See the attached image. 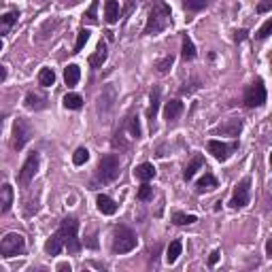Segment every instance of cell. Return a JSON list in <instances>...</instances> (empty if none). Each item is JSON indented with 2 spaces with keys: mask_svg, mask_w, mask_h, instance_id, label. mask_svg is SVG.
<instances>
[{
  "mask_svg": "<svg viewBox=\"0 0 272 272\" xmlns=\"http://www.w3.org/2000/svg\"><path fill=\"white\" fill-rule=\"evenodd\" d=\"M170 26V7L164 3V0H156L149 11L147 24H145L143 34H160L162 30H166Z\"/></svg>",
  "mask_w": 272,
  "mask_h": 272,
  "instance_id": "obj_1",
  "label": "cell"
},
{
  "mask_svg": "<svg viewBox=\"0 0 272 272\" xmlns=\"http://www.w3.org/2000/svg\"><path fill=\"white\" fill-rule=\"evenodd\" d=\"M77 232H79V221L75 219V217H66L56 232L62 240V244L68 249V253H79L81 251V242L77 238Z\"/></svg>",
  "mask_w": 272,
  "mask_h": 272,
  "instance_id": "obj_2",
  "label": "cell"
},
{
  "mask_svg": "<svg viewBox=\"0 0 272 272\" xmlns=\"http://www.w3.org/2000/svg\"><path fill=\"white\" fill-rule=\"evenodd\" d=\"M139 238H136V234L128 228V225H115L113 230V240H111V249L113 253H130Z\"/></svg>",
  "mask_w": 272,
  "mask_h": 272,
  "instance_id": "obj_3",
  "label": "cell"
},
{
  "mask_svg": "<svg viewBox=\"0 0 272 272\" xmlns=\"http://www.w3.org/2000/svg\"><path fill=\"white\" fill-rule=\"evenodd\" d=\"M119 177V158L113 156V153H108L100 160V164L96 168V179L94 183H113V181Z\"/></svg>",
  "mask_w": 272,
  "mask_h": 272,
  "instance_id": "obj_4",
  "label": "cell"
},
{
  "mask_svg": "<svg viewBox=\"0 0 272 272\" xmlns=\"http://www.w3.org/2000/svg\"><path fill=\"white\" fill-rule=\"evenodd\" d=\"M34 136V128L32 123L26 119V117H17L13 121V139H11V149L22 151L26 147V143Z\"/></svg>",
  "mask_w": 272,
  "mask_h": 272,
  "instance_id": "obj_5",
  "label": "cell"
},
{
  "mask_svg": "<svg viewBox=\"0 0 272 272\" xmlns=\"http://www.w3.org/2000/svg\"><path fill=\"white\" fill-rule=\"evenodd\" d=\"M26 249V238L22 234L11 232L0 240V255L3 257H15V255H22Z\"/></svg>",
  "mask_w": 272,
  "mask_h": 272,
  "instance_id": "obj_6",
  "label": "cell"
},
{
  "mask_svg": "<svg viewBox=\"0 0 272 272\" xmlns=\"http://www.w3.org/2000/svg\"><path fill=\"white\" fill-rule=\"evenodd\" d=\"M264 102H266V87L257 79L255 83L244 89V106H247V108H257Z\"/></svg>",
  "mask_w": 272,
  "mask_h": 272,
  "instance_id": "obj_7",
  "label": "cell"
},
{
  "mask_svg": "<svg viewBox=\"0 0 272 272\" xmlns=\"http://www.w3.org/2000/svg\"><path fill=\"white\" fill-rule=\"evenodd\" d=\"M249 185H251V179L244 177L240 183L234 187V194H232V200H230L232 208H242V206L249 204Z\"/></svg>",
  "mask_w": 272,
  "mask_h": 272,
  "instance_id": "obj_8",
  "label": "cell"
},
{
  "mask_svg": "<svg viewBox=\"0 0 272 272\" xmlns=\"http://www.w3.org/2000/svg\"><path fill=\"white\" fill-rule=\"evenodd\" d=\"M236 147H238L236 143L225 145V143H221V141H208V145H206L208 153H213V158H215V160H219V162L230 160V156H232L234 151H236Z\"/></svg>",
  "mask_w": 272,
  "mask_h": 272,
  "instance_id": "obj_9",
  "label": "cell"
},
{
  "mask_svg": "<svg viewBox=\"0 0 272 272\" xmlns=\"http://www.w3.org/2000/svg\"><path fill=\"white\" fill-rule=\"evenodd\" d=\"M39 162H41V156H39L36 151L30 153L28 160L24 162V166H22V170H20V183H22V185H28L30 181L34 179L36 170H39Z\"/></svg>",
  "mask_w": 272,
  "mask_h": 272,
  "instance_id": "obj_10",
  "label": "cell"
},
{
  "mask_svg": "<svg viewBox=\"0 0 272 272\" xmlns=\"http://www.w3.org/2000/svg\"><path fill=\"white\" fill-rule=\"evenodd\" d=\"M119 15H121L119 3H117V0H106L104 3V20H106V24H117L119 22Z\"/></svg>",
  "mask_w": 272,
  "mask_h": 272,
  "instance_id": "obj_11",
  "label": "cell"
},
{
  "mask_svg": "<svg viewBox=\"0 0 272 272\" xmlns=\"http://www.w3.org/2000/svg\"><path fill=\"white\" fill-rule=\"evenodd\" d=\"M96 204H98V211H100L102 215H115L117 213V204L113 198H108L104 194H100L96 198Z\"/></svg>",
  "mask_w": 272,
  "mask_h": 272,
  "instance_id": "obj_12",
  "label": "cell"
},
{
  "mask_svg": "<svg viewBox=\"0 0 272 272\" xmlns=\"http://www.w3.org/2000/svg\"><path fill=\"white\" fill-rule=\"evenodd\" d=\"M13 206V187L11 185H3L0 187V211L9 213Z\"/></svg>",
  "mask_w": 272,
  "mask_h": 272,
  "instance_id": "obj_13",
  "label": "cell"
},
{
  "mask_svg": "<svg viewBox=\"0 0 272 272\" xmlns=\"http://www.w3.org/2000/svg\"><path fill=\"white\" fill-rule=\"evenodd\" d=\"M134 177H136V179H141L143 183H147V181L156 179V166L149 164V162H145V164L136 166V170H134Z\"/></svg>",
  "mask_w": 272,
  "mask_h": 272,
  "instance_id": "obj_14",
  "label": "cell"
},
{
  "mask_svg": "<svg viewBox=\"0 0 272 272\" xmlns=\"http://www.w3.org/2000/svg\"><path fill=\"white\" fill-rule=\"evenodd\" d=\"M106 56H108V51H106V43H104V41H100V43H98L96 53H94V56H89V66H92V68H100V66L104 64Z\"/></svg>",
  "mask_w": 272,
  "mask_h": 272,
  "instance_id": "obj_15",
  "label": "cell"
},
{
  "mask_svg": "<svg viewBox=\"0 0 272 272\" xmlns=\"http://www.w3.org/2000/svg\"><path fill=\"white\" fill-rule=\"evenodd\" d=\"M47 106V98H43L34 92H28L26 94V108H30V111H41V108Z\"/></svg>",
  "mask_w": 272,
  "mask_h": 272,
  "instance_id": "obj_16",
  "label": "cell"
},
{
  "mask_svg": "<svg viewBox=\"0 0 272 272\" xmlns=\"http://www.w3.org/2000/svg\"><path fill=\"white\" fill-rule=\"evenodd\" d=\"M202 166H204V158H202V156H194L192 162H189V164L185 166V170H183V179H185V181H192L194 175H196V172L200 170Z\"/></svg>",
  "mask_w": 272,
  "mask_h": 272,
  "instance_id": "obj_17",
  "label": "cell"
},
{
  "mask_svg": "<svg viewBox=\"0 0 272 272\" xmlns=\"http://www.w3.org/2000/svg\"><path fill=\"white\" fill-rule=\"evenodd\" d=\"M217 187V179L211 175V172H204V177L196 183V194H204V192H211V189Z\"/></svg>",
  "mask_w": 272,
  "mask_h": 272,
  "instance_id": "obj_18",
  "label": "cell"
},
{
  "mask_svg": "<svg viewBox=\"0 0 272 272\" xmlns=\"http://www.w3.org/2000/svg\"><path fill=\"white\" fill-rule=\"evenodd\" d=\"M181 113H183V102H181V100H170V102H166V106H164V117H166L168 121H175Z\"/></svg>",
  "mask_w": 272,
  "mask_h": 272,
  "instance_id": "obj_19",
  "label": "cell"
},
{
  "mask_svg": "<svg viewBox=\"0 0 272 272\" xmlns=\"http://www.w3.org/2000/svg\"><path fill=\"white\" fill-rule=\"evenodd\" d=\"M79 79H81V68L77 64H68L64 70V83L68 87H75L79 83Z\"/></svg>",
  "mask_w": 272,
  "mask_h": 272,
  "instance_id": "obj_20",
  "label": "cell"
},
{
  "mask_svg": "<svg viewBox=\"0 0 272 272\" xmlns=\"http://www.w3.org/2000/svg\"><path fill=\"white\" fill-rule=\"evenodd\" d=\"M123 125H125V130H128V134L132 136V141H139L141 139V121H139V115H132V117H128V119L123 121Z\"/></svg>",
  "mask_w": 272,
  "mask_h": 272,
  "instance_id": "obj_21",
  "label": "cell"
},
{
  "mask_svg": "<svg viewBox=\"0 0 272 272\" xmlns=\"http://www.w3.org/2000/svg\"><path fill=\"white\" fill-rule=\"evenodd\" d=\"M158 108H160V87H153L151 94H149V108H147V117L151 121L156 119Z\"/></svg>",
  "mask_w": 272,
  "mask_h": 272,
  "instance_id": "obj_22",
  "label": "cell"
},
{
  "mask_svg": "<svg viewBox=\"0 0 272 272\" xmlns=\"http://www.w3.org/2000/svg\"><path fill=\"white\" fill-rule=\"evenodd\" d=\"M17 17H20L17 11H9L5 15H0V34H7L9 30H11L15 26V22H17Z\"/></svg>",
  "mask_w": 272,
  "mask_h": 272,
  "instance_id": "obj_23",
  "label": "cell"
},
{
  "mask_svg": "<svg viewBox=\"0 0 272 272\" xmlns=\"http://www.w3.org/2000/svg\"><path fill=\"white\" fill-rule=\"evenodd\" d=\"M240 130H242V121H240V119H230V121H225L223 125H219V128H217V132L228 134V136H238Z\"/></svg>",
  "mask_w": 272,
  "mask_h": 272,
  "instance_id": "obj_24",
  "label": "cell"
},
{
  "mask_svg": "<svg viewBox=\"0 0 272 272\" xmlns=\"http://www.w3.org/2000/svg\"><path fill=\"white\" fill-rule=\"evenodd\" d=\"M62 249H64V244H62L60 236H58V234H51L49 240L45 242V251H47V255H58Z\"/></svg>",
  "mask_w": 272,
  "mask_h": 272,
  "instance_id": "obj_25",
  "label": "cell"
},
{
  "mask_svg": "<svg viewBox=\"0 0 272 272\" xmlns=\"http://www.w3.org/2000/svg\"><path fill=\"white\" fill-rule=\"evenodd\" d=\"M181 58H183L185 62L196 58V47H194V43H192V39H189L187 34L183 36V45H181Z\"/></svg>",
  "mask_w": 272,
  "mask_h": 272,
  "instance_id": "obj_26",
  "label": "cell"
},
{
  "mask_svg": "<svg viewBox=\"0 0 272 272\" xmlns=\"http://www.w3.org/2000/svg\"><path fill=\"white\" fill-rule=\"evenodd\" d=\"M181 249H183L181 240H172V242H170V247H168V251H166V261H168V264H175V261L179 259Z\"/></svg>",
  "mask_w": 272,
  "mask_h": 272,
  "instance_id": "obj_27",
  "label": "cell"
},
{
  "mask_svg": "<svg viewBox=\"0 0 272 272\" xmlns=\"http://www.w3.org/2000/svg\"><path fill=\"white\" fill-rule=\"evenodd\" d=\"M196 215H187V213H181V211H175L172 213V223L175 225H189V223H196Z\"/></svg>",
  "mask_w": 272,
  "mask_h": 272,
  "instance_id": "obj_28",
  "label": "cell"
},
{
  "mask_svg": "<svg viewBox=\"0 0 272 272\" xmlns=\"http://www.w3.org/2000/svg\"><path fill=\"white\" fill-rule=\"evenodd\" d=\"M64 106L70 108V111H77V108L83 106V98L79 94H66L64 96Z\"/></svg>",
  "mask_w": 272,
  "mask_h": 272,
  "instance_id": "obj_29",
  "label": "cell"
},
{
  "mask_svg": "<svg viewBox=\"0 0 272 272\" xmlns=\"http://www.w3.org/2000/svg\"><path fill=\"white\" fill-rule=\"evenodd\" d=\"M53 81H56V75H53V70H51V68H41V72H39V83L45 85V87H49V85H53Z\"/></svg>",
  "mask_w": 272,
  "mask_h": 272,
  "instance_id": "obj_30",
  "label": "cell"
},
{
  "mask_svg": "<svg viewBox=\"0 0 272 272\" xmlns=\"http://www.w3.org/2000/svg\"><path fill=\"white\" fill-rule=\"evenodd\" d=\"M87 160H89V151L85 147H79L75 151V156H72V164H75V166H83Z\"/></svg>",
  "mask_w": 272,
  "mask_h": 272,
  "instance_id": "obj_31",
  "label": "cell"
},
{
  "mask_svg": "<svg viewBox=\"0 0 272 272\" xmlns=\"http://www.w3.org/2000/svg\"><path fill=\"white\" fill-rule=\"evenodd\" d=\"M89 41V30H79V36H77V43H75V49H72V53H79L81 49L85 47V43Z\"/></svg>",
  "mask_w": 272,
  "mask_h": 272,
  "instance_id": "obj_32",
  "label": "cell"
},
{
  "mask_svg": "<svg viewBox=\"0 0 272 272\" xmlns=\"http://www.w3.org/2000/svg\"><path fill=\"white\" fill-rule=\"evenodd\" d=\"M172 62H175V58H172V56H166V58H162V60L158 62L156 68H158L160 75H166V72L170 70V66H172Z\"/></svg>",
  "mask_w": 272,
  "mask_h": 272,
  "instance_id": "obj_33",
  "label": "cell"
},
{
  "mask_svg": "<svg viewBox=\"0 0 272 272\" xmlns=\"http://www.w3.org/2000/svg\"><path fill=\"white\" fill-rule=\"evenodd\" d=\"M96 11H98V0H94L92 3V7L85 11V15H83V20L87 22V24H98V17H96Z\"/></svg>",
  "mask_w": 272,
  "mask_h": 272,
  "instance_id": "obj_34",
  "label": "cell"
},
{
  "mask_svg": "<svg viewBox=\"0 0 272 272\" xmlns=\"http://www.w3.org/2000/svg\"><path fill=\"white\" fill-rule=\"evenodd\" d=\"M151 198H153V187H149L147 183L141 185V189H139V200L147 202V200H151Z\"/></svg>",
  "mask_w": 272,
  "mask_h": 272,
  "instance_id": "obj_35",
  "label": "cell"
},
{
  "mask_svg": "<svg viewBox=\"0 0 272 272\" xmlns=\"http://www.w3.org/2000/svg\"><path fill=\"white\" fill-rule=\"evenodd\" d=\"M185 9H189V11H200V9L206 7V0H185Z\"/></svg>",
  "mask_w": 272,
  "mask_h": 272,
  "instance_id": "obj_36",
  "label": "cell"
},
{
  "mask_svg": "<svg viewBox=\"0 0 272 272\" xmlns=\"http://www.w3.org/2000/svg\"><path fill=\"white\" fill-rule=\"evenodd\" d=\"M270 30H272V20H268L261 28L257 30V39H268V34H270Z\"/></svg>",
  "mask_w": 272,
  "mask_h": 272,
  "instance_id": "obj_37",
  "label": "cell"
},
{
  "mask_svg": "<svg viewBox=\"0 0 272 272\" xmlns=\"http://www.w3.org/2000/svg\"><path fill=\"white\" fill-rule=\"evenodd\" d=\"M270 9H272V0H261L257 5V13H268Z\"/></svg>",
  "mask_w": 272,
  "mask_h": 272,
  "instance_id": "obj_38",
  "label": "cell"
},
{
  "mask_svg": "<svg viewBox=\"0 0 272 272\" xmlns=\"http://www.w3.org/2000/svg\"><path fill=\"white\" fill-rule=\"evenodd\" d=\"M219 255H221V253H219V251H217V249H215V251L211 253V255H208V266H215V264H217V261H219Z\"/></svg>",
  "mask_w": 272,
  "mask_h": 272,
  "instance_id": "obj_39",
  "label": "cell"
},
{
  "mask_svg": "<svg viewBox=\"0 0 272 272\" xmlns=\"http://www.w3.org/2000/svg\"><path fill=\"white\" fill-rule=\"evenodd\" d=\"M244 39H247V30H236V32H234V41H236V43H240Z\"/></svg>",
  "mask_w": 272,
  "mask_h": 272,
  "instance_id": "obj_40",
  "label": "cell"
},
{
  "mask_svg": "<svg viewBox=\"0 0 272 272\" xmlns=\"http://www.w3.org/2000/svg\"><path fill=\"white\" fill-rule=\"evenodd\" d=\"M266 257H270V259H272V238H268V240H266Z\"/></svg>",
  "mask_w": 272,
  "mask_h": 272,
  "instance_id": "obj_41",
  "label": "cell"
},
{
  "mask_svg": "<svg viewBox=\"0 0 272 272\" xmlns=\"http://www.w3.org/2000/svg\"><path fill=\"white\" fill-rule=\"evenodd\" d=\"M60 3L64 5V7H75V5H79V3H81V0H60Z\"/></svg>",
  "mask_w": 272,
  "mask_h": 272,
  "instance_id": "obj_42",
  "label": "cell"
},
{
  "mask_svg": "<svg viewBox=\"0 0 272 272\" xmlns=\"http://www.w3.org/2000/svg\"><path fill=\"white\" fill-rule=\"evenodd\" d=\"M5 79H7V68L0 64V81H5Z\"/></svg>",
  "mask_w": 272,
  "mask_h": 272,
  "instance_id": "obj_43",
  "label": "cell"
},
{
  "mask_svg": "<svg viewBox=\"0 0 272 272\" xmlns=\"http://www.w3.org/2000/svg\"><path fill=\"white\" fill-rule=\"evenodd\" d=\"M58 270H70V266H68V264H60Z\"/></svg>",
  "mask_w": 272,
  "mask_h": 272,
  "instance_id": "obj_44",
  "label": "cell"
},
{
  "mask_svg": "<svg viewBox=\"0 0 272 272\" xmlns=\"http://www.w3.org/2000/svg\"><path fill=\"white\" fill-rule=\"evenodd\" d=\"M0 130H3V119H0Z\"/></svg>",
  "mask_w": 272,
  "mask_h": 272,
  "instance_id": "obj_45",
  "label": "cell"
},
{
  "mask_svg": "<svg viewBox=\"0 0 272 272\" xmlns=\"http://www.w3.org/2000/svg\"><path fill=\"white\" fill-rule=\"evenodd\" d=\"M0 49H3V43H0Z\"/></svg>",
  "mask_w": 272,
  "mask_h": 272,
  "instance_id": "obj_46",
  "label": "cell"
}]
</instances>
